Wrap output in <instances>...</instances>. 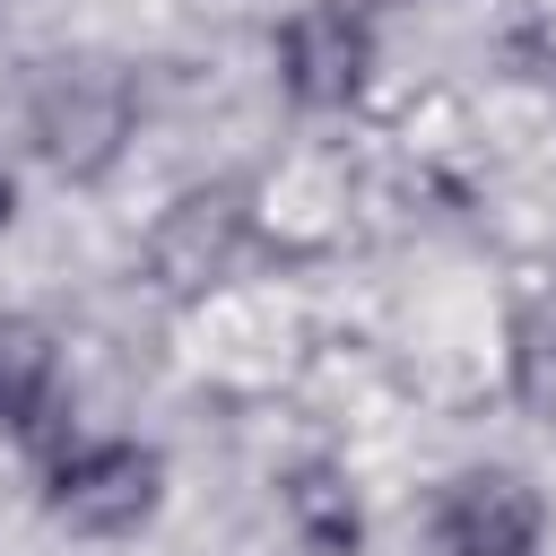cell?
<instances>
[{
  "label": "cell",
  "mask_w": 556,
  "mask_h": 556,
  "mask_svg": "<svg viewBox=\"0 0 556 556\" xmlns=\"http://www.w3.org/2000/svg\"><path fill=\"white\" fill-rule=\"evenodd\" d=\"M139 130V78L104 52H61L26 78V139L61 182H104Z\"/></svg>",
  "instance_id": "cell-1"
},
{
  "label": "cell",
  "mask_w": 556,
  "mask_h": 556,
  "mask_svg": "<svg viewBox=\"0 0 556 556\" xmlns=\"http://www.w3.org/2000/svg\"><path fill=\"white\" fill-rule=\"evenodd\" d=\"M165 504V452L139 434H87L43 460V513L70 539H130Z\"/></svg>",
  "instance_id": "cell-2"
},
{
  "label": "cell",
  "mask_w": 556,
  "mask_h": 556,
  "mask_svg": "<svg viewBox=\"0 0 556 556\" xmlns=\"http://www.w3.org/2000/svg\"><path fill=\"white\" fill-rule=\"evenodd\" d=\"M252 235H261V208H252L243 182H191L148 226V287L174 295V304H191V295H208L252 252Z\"/></svg>",
  "instance_id": "cell-3"
},
{
  "label": "cell",
  "mask_w": 556,
  "mask_h": 556,
  "mask_svg": "<svg viewBox=\"0 0 556 556\" xmlns=\"http://www.w3.org/2000/svg\"><path fill=\"white\" fill-rule=\"evenodd\" d=\"M434 556H547V495L521 469H452L426 504Z\"/></svg>",
  "instance_id": "cell-4"
},
{
  "label": "cell",
  "mask_w": 556,
  "mask_h": 556,
  "mask_svg": "<svg viewBox=\"0 0 556 556\" xmlns=\"http://www.w3.org/2000/svg\"><path fill=\"white\" fill-rule=\"evenodd\" d=\"M269 52H278V87L295 113H348L374 87V17L356 0H304Z\"/></svg>",
  "instance_id": "cell-5"
},
{
  "label": "cell",
  "mask_w": 556,
  "mask_h": 556,
  "mask_svg": "<svg viewBox=\"0 0 556 556\" xmlns=\"http://www.w3.org/2000/svg\"><path fill=\"white\" fill-rule=\"evenodd\" d=\"M61 408V339L35 313H0V434L43 443Z\"/></svg>",
  "instance_id": "cell-6"
},
{
  "label": "cell",
  "mask_w": 556,
  "mask_h": 556,
  "mask_svg": "<svg viewBox=\"0 0 556 556\" xmlns=\"http://www.w3.org/2000/svg\"><path fill=\"white\" fill-rule=\"evenodd\" d=\"M278 504H287V530L313 556H356L365 547V513H356V486H348L339 460H295L278 478Z\"/></svg>",
  "instance_id": "cell-7"
},
{
  "label": "cell",
  "mask_w": 556,
  "mask_h": 556,
  "mask_svg": "<svg viewBox=\"0 0 556 556\" xmlns=\"http://www.w3.org/2000/svg\"><path fill=\"white\" fill-rule=\"evenodd\" d=\"M9 217H17V182H9V165H0V235H9Z\"/></svg>",
  "instance_id": "cell-8"
}]
</instances>
